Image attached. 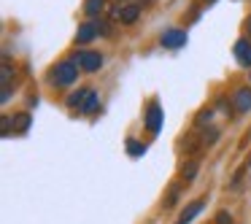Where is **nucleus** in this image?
<instances>
[{"mask_svg":"<svg viewBox=\"0 0 251 224\" xmlns=\"http://www.w3.org/2000/svg\"><path fill=\"white\" fill-rule=\"evenodd\" d=\"M200 149H205V143H202V138H197L195 132L181 141V151L184 154H195V151H200Z\"/></svg>","mask_w":251,"mask_h":224,"instance_id":"nucleus-11","label":"nucleus"},{"mask_svg":"<svg viewBox=\"0 0 251 224\" xmlns=\"http://www.w3.org/2000/svg\"><path fill=\"white\" fill-rule=\"evenodd\" d=\"M143 124H146V130L151 132V135H157L159 127H162V105H159V100H151L146 108V116H143Z\"/></svg>","mask_w":251,"mask_h":224,"instance_id":"nucleus-3","label":"nucleus"},{"mask_svg":"<svg viewBox=\"0 0 251 224\" xmlns=\"http://www.w3.org/2000/svg\"><path fill=\"white\" fill-rule=\"evenodd\" d=\"M95 27H98V35H103V38H111V35H114V25H111V19L98 17L95 19Z\"/></svg>","mask_w":251,"mask_h":224,"instance_id":"nucleus-16","label":"nucleus"},{"mask_svg":"<svg viewBox=\"0 0 251 224\" xmlns=\"http://www.w3.org/2000/svg\"><path fill=\"white\" fill-rule=\"evenodd\" d=\"M105 11V0H84V14L87 17H100Z\"/></svg>","mask_w":251,"mask_h":224,"instance_id":"nucleus-12","label":"nucleus"},{"mask_svg":"<svg viewBox=\"0 0 251 224\" xmlns=\"http://www.w3.org/2000/svg\"><path fill=\"white\" fill-rule=\"evenodd\" d=\"M100 108V98H98V92H89L87 95V100H84V105H81V114H95V111Z\"/></svg>","mask_w":251,"mask_h":224,"instance_id":"nucleus-14","label":"nucleus"},{"mask_svg":"<svg viewBox=\"0 0 251 224\" xmlns=\"http://www.w3.org/2000/svg\"><path fill=\"white\" fill-rule=\"evenodd\" d=\"M87 95H89V89H78V92H73L71 98H68V105H71V108H78V111H81V105H84V100H87Z\"/></svg>","mask_w":251,"mask_h":224,"instance_id":"nucleus-18","label":"nucleus"},{"mask_svg":"<svg viewBox=\"0 0 251 224\" xmlns=\"http://www.w3.org/2000/svg\"><path fill=\"white\" fill-rule=\"evenodd\" d=\"M197 173H200V165H197L195 159H189V162H181V168H178V178H181V181L192 184V181L197 178Z\"/></svg>","mask_w":251,"mask_h":224,"instance_id":"nucleus-10","label":"nucleus"},{"mask_svg":"<svg viewBox=\"0 0 251 224\" xmlns=\"http://www.w3.org/2000/svg\"><path fill=\"white\" fill-rule=\"evenodd\" d=\"M116 3H119V6H127V0H116Z\"/></svg>","mask_w":251,"mask_h":224,"instance_id":"nucleus-24","label":"nucleus"},{"mask_svg":"<svg viewBox=\"0 0 251 224\" xmlns=\"http://www.w3.org/2000/svg\"><path fill=\"white\" fill-rule=\"evenodd\" d=\"M232 105H235V111H240V114L251 111V87H238V89H235Z\"/></svg>","mask_w":251,"mask_h":224,"instance_id":"nucleus-9","label":"nucleus"},{"mask_svg":"<svg viewBox=\"0 0 251 224\" xmlns=\"http://www.w3.org/2000/svg\"><path fill=\"white\" fill-rule=\"evenodd\" d=\"M159 44H162L165 49H181V46L186 44V30H181V27L165 30L162 38H159Z\"/></svg>","mask_w":251,"mask_h":224,"instance_id":"nucleus-5","label":"nucleus"},{"mask_svg":"<svg viewBox=\"0 0 251 224\" xmlns=\"http://www.w3.org/2000/svg\"><path fill=\"white\" fill-rule=\"evenodd\" d=\"M202 208H205V197H197V200H192L189 205L181 211V216H178V222H176V224H189V222H195L197 213H200Z\"/></svg>","mask_w":251,"mask_h":224,"instance_id":"nucleus-8","label":"nucleus"},{"mask_svg":"<svg viewBox=\"0 0 251 224\" xmlns=\"http://www.w3.org/2000/svg\"><path fill=\"white\" fill-rule=\"evenodd\" d=\"M78 71H81V68L76 65V60H68V57H65V60H60L49 71V78H51V84H54L57 89H68V87H73V84H76Z\"/></svg>","mask_w":251,"mask_h":224,"instance_id":"nucleus-1","label":"nucleus"},{"mask_svg":"<svg viewBox=\"0 0 251 224\" xmlns=\"http://www.w3.org/2000/svg\"><path fill=\"white\" fill-rule=\"evenodd\" d=\"M11 124L17 127V132H27V127H30V114H27V111H25V114H14Z\"/></svg>","mask_w":251,"mask_h":224,"instance_id":"nucleus-17","label":"nucleus"},{"mask_svg":"<svg viewBox=\"0 0 251 224\" xmlns=\"http://www.w3.org/2000/svg\"><path fill=\"white\" fill-rule=\"evenodd\" d=\"M243 27H246V35H249V38H251V17H249V19H246V22H243Z\"/></svg>","mask_w":251,"mask_h":224,"instance_id":"nucleus-23","label":"nucleus"},{"mask_svg":"<svg viewBox=\"0 0 251 224\" xmlns=\"http://www.w3.org/2000/svg\"><path fill=\"white\" fill-rule=\"evenodd\" d=\"M216 105H219V111H224V114H232V108L227 105V100H224V98H219V100H216Z\"/></svg>","mask_w":251,"mask_h":224,"instance_id":"nucleus-22","label":"nucleus"},{"mask_svg":"<svg viewBox=\"0 0 251 224\" xmlns=\"http://www.w3.org/2000/svg\"><path fill=\"white\" fill-rule=\"evenodd\" d=\"M232 51H235V57H238V65L251 68V41L249 38H238L232 46Z\"/></svg>","mask_w":251,"mask_h":224,"instance_id":"nucleus-7","label":"nucleus"},{"mask_svg":"<svg viewBox=\"0 0 251 224\" xmlns=\"http://www.w3.org/2000/svg\"><path fill=\"white\" fill-rule=\"evenodd\" d=\"M114 22H122V25H135L138 17H141V6L138 3H127V6H119L111 11Z\"/></svg>","mask_w":251,"mask_h":224,"instance_id":"nucleus-4","label":"nucleus"},{"mask_svg":"<svg viewBox=\"0 0 251 224\" xmlns=\"http://www.w3.org/2000/svg\"><path fill=\"white\" fill-rule=\"evenodd\" d=\"M213 222H216V224H235V219H232V213H229V211H219Z\"/></svg>","mask_w":251,"mask_h":224,"instance_id":"nucleus-21","label":"nucleus"},{"mask_svg":"<svg viewBox=\"0 0 251 224\" xmlns=\"http://www.w3.org/2000/svg\"><path fill=\"white\" fill-rule=\"evenodd\" d=\"M202 3H216V0H202Z\"/></svg>","mask_w":251,"mask_h":224,"instance_id":"nucleus-25","label":"nucleus"},{"mask_svg":"<svg viewBox=\"0 0 251 224\" xmlns=\"http://www.w3.org/2000/svg\"><path fill=\"white\" fill-rule=\"evenodd\" d=\"M127 154L130 157H143L146 154V143H141V141H135V138H127Z\"/></svg>","mask_w":251,"mask_h":224,"instance_id":"nucleus-15","label":"nucleus"},{"mask_svg":"<svg viewBox=\"0 0 251 224\" xmlns=\"http://www.w3.org/2000/svg\"><path fill=\"white\" fill-rule=\"evenodd\" d=\"M211 116H213V108L197 111V116H195V130H202V124H205V122H211Z\"/></svg>","mask_w":251,"mask_h":224,"instance_id":"nucleus-19","label":"nucleus"},{"mask_svg":"<svg viewBox=\"0 0 251 224\" xmlns=\"http://www.w3.org/2000/svg\"><path fill=\"white\" fill-rule=\"evenodd\" d=\"M178 200H181V184H170L168 186V195H165V200H162V205L165 208H173Z\"/></svg>","mask_w":251,"mask_h":224,"instance_id":"nucleus-13","label":"nucleus"},{"mask_svg":"<svg viewBox=\"0 0 251 224\" xmlns=\"http://www.w3.org/2000/svg\"><path fill=\"white\" fill-rule=\"evenodd\" d=\"M95 35H98L95 19H87V22H81V25H78V30H76V46H87L89 41H95Z\"/></svg>","mask_w":251,"mask_h":224,"instance_id":"nucleus-6","label":"nucleus"},{"mask_svg":"<svg viewBox=\"0 0 251 224\" xmlns=\"http://www.w3.org/2000/svg\"><path fill=\"white\" fill-rule=\"evenodd\" d=\"M73 60L78 62V68H81L84 73H98L100 68H103V54H100V51L81 49V51H76V57H73Z\"/></svg>","mask_w":251,"mask_h":224,"instance_id":"nucleus-2","label":"nucleus"},{"mask_svg":"<svg viewBox=\"0 0 251 224\" xmlns=\"http://www.w3.org/2000/svg\"><path fill=\"white\" fill-rule=\"evenodd\" d=\"M200 138H202V143H205V146H213V143L219 141V130H216V127H211V130H202Z\"/></svg>","mask_w":251,"mask_h":224,"instance_id":"nucleus-20","label":"nucleus"}]
</instances>
